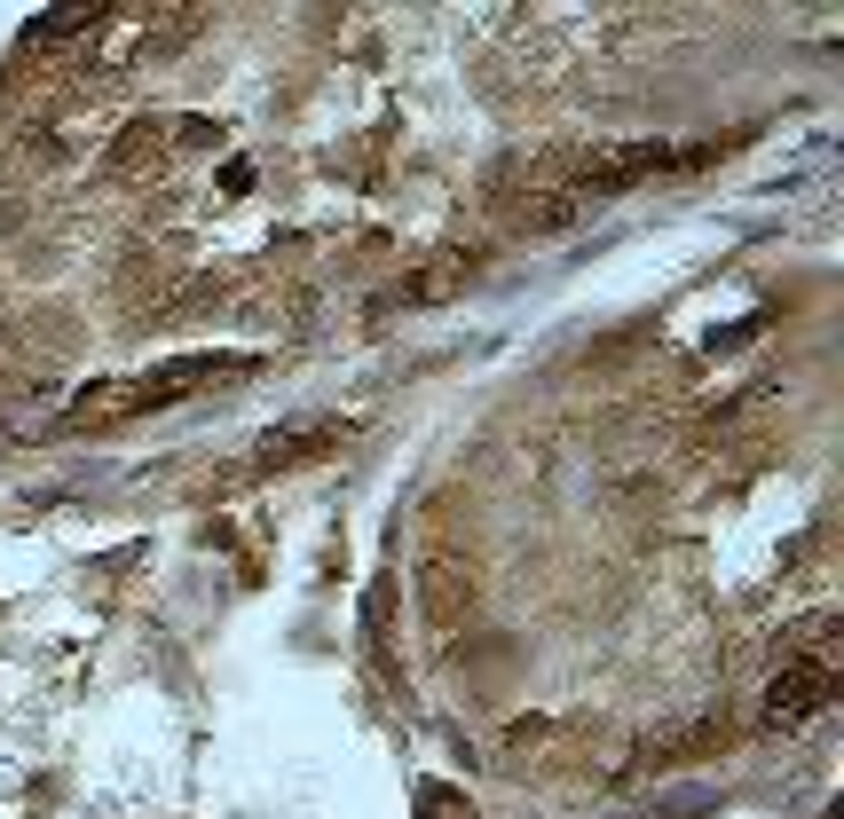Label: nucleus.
Segmentation results:
<instances>
[{
    "mask_svg": "<svg viewBox=\"0 0 844 819\" xmlns=\"http://www.w3.org/2000/svg\"><path fill=\"white\" fill-rule=\"evenodd\" d=\"M340 449V418H324V426H292V433H269L261 441V466L269 473H292V466H316Z\"/></svg>",
    "mask_w": 844,
    "mask_h": 819,
    "instance_id": "obj_3",
    "label": "nucleus"
},
{
    "mask_svg": "<svg viewBox=\"0 0 844 819\" xmlns=\"http://www.w3.org/2000/svg\"><path fill=\"white\" fill-rule=\"evenodd\" d=\"M158 150H166V134H158V127H127V134L111 142L119 173H142V166H158Z\"/></svg>",
    "mask_w": 844,
    "mask_h": 819,
    "instance_id": "obj_4",
    "label": "nucleus"
},
{
    "mask_svg": "<svg viewBox=\"0 0 844 819\" xmlns=\"http://www.w3.org/2000/svg\"><path fill=\"white\" fill-rule=\"evenodd\" d=\"M221 190H229V198H245V190H252V166H245V158H229V166H221Z\"/></svg>",
    "mask_w": 844,
    "mask_h": 819,
    "instance_id": "obj_6",
    "label": "nucleus"
},
{
    "mask_svg": "<svg viewBox=\"0 0 844 819\" xmlns=\"http://www.w3.org/2000/svg\"><path fill=\"white\" fill-rule=\"evenodd\" d=\"M828 701H836V662H782V678L766 686V725L774 733H797Z\"/></svg>",
    "mask_w": 844,
    "mask_h": 819,
    "instance_id": "obj_2",
    "label": "nucleus"
},
{
    "mask_svg": "<svg viewBox=\"0 0 844 819\" xmlns=\"http://www.w3.org/2000/svg\"><path fill=\"white\" fill-rule=\"evenodd\" d=\"M489 213H497V229H505V237H560V229H576V221H584V198L537 173V181H514V190H497V198H489Z\"/></svg>",
    "mask_w": 844,
    "mask_h": 819,
    "instance_id": "obj_1",
    "label": "nucleus"
},
{
    "mask_svg": "<svg viewBox=\"0 0 844 819\" xmlns=\"http://www.w3.org/2000/svg\"><path fill=\"white\" fill-rule=\"evenodd\" d=\"M175 142H182V150H206V142H221V127H214V119H182Z\"/></svg>",
    "mask_w": 844,
    "mask_h": 819,
    "instance_id": "obj_5",
    "label": "nucleus"
}]
</instances>
